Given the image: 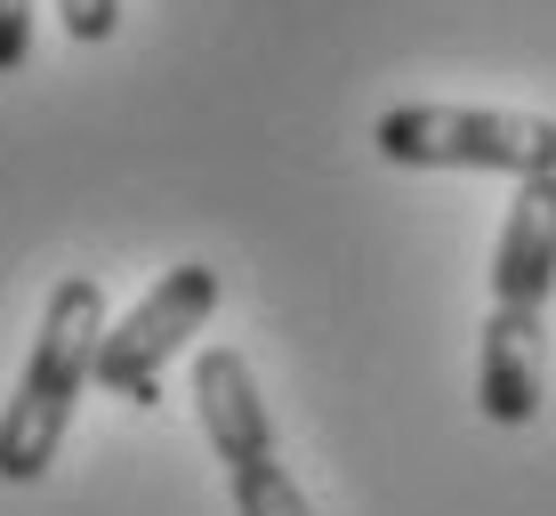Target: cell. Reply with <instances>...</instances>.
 Instances as JSON below:
<instances>
[{
  "mask_svg": "<svg viewBox=\"0 0 556 516\" xmlns=\"http://www.w3.org/2000/svg\"><path fill=\"white\" fill-rule=\"evenodd\" d=\"M98 348H105V291L98 275H65L41 307V331H33L9 412H0V484H41L49 476L56 444L73 428V404L98 379Z\"/></svg>",
  "mask_w": 556,
  "mask_h": 516,
  "instance_id": "cell-1",
  "label": "cell"
},
{
  "mask_svg": "<svg viewBox=\"0 0 556 516\" xmlns=\"http://www.w3.org/2000/svg\"><path fill=\"white\" fill-rule=\"evenodd\" d=\"M371 146L395 169H501V178L556 169V122L501 105H395L379 113Z\"/></svg>",
  "mask_w": 556,
  "mask_h": 516,
  "instance_id": "cell-2",
  "label": "cell"
},
{
  "mask_svg": "<svg viewBox=\"0 0 556 516\" xmlns=\"http://www.w3.org/2000/svg\"><path fill=\"white\" fill-rule=\"evenodd\" d=\"M210 315H218V266H202V259L169 266L138 307L105 331V348H98V388L122 395V404H153V395H162V363L178 355Z\"/></svg>",
  "mask_w": 556,
  "mask_h": 516,
  "instance_id": "cell-3",
  "label": "cell"
},
{
  "mask_svg": "<svg viewBox=\"0 0 556 516\" xmlns=\"http://www.w3.org/2000/svg\"><path fill=\"white\" fill-rule=\"evenodd\" d=\"M194 412H202V436H210V452L226 461V476L282 461V452H275V419H266V395H258L251 363H242L235 348H202L194 355Z\"/></svg>",
  "mask_w": 556,
  "mask_h": 516,
  "instance_id": "cell-4",
  "label": "cell"
},
{
  "mask_svg": "<svg viewBox=\"0 0 556 516\" xmlns=\"http://www.w3.org/2000/svg\"><path fill=\"white\" fill-rule=\"evenodd\" d=\"M548 395V331L541 307H492L484 315V355H476V412L492 428H525Z\"/></svg>",
  "mask_w": 556,
  "mask_h": 516,
  "instance_id": "cell-5",
  "label": "cell"
},
{
  "mask_svg": "<svg viewBox=\"0 0 556 516\" xmlns=\"http://www.w3.org/2000/svg\"><path fill=\"white\" fill-rule=\"evenodd\" d=\"M556 291V169L516 178V202L492 242V307H548Z\"/></svg>",
  "mask_w": 556,
  "mask_h": 516,
  "instance_id": "cell-6",
  "label": "cell"
},
{
  "mask_svg": "<svg viewBox=\"0 0 556 516\" xmlns=\"http://www.w3.org/2000/svg\"><path fill=\"white\" fill-rule=\"evenodd\" d=\"M226 484H235V516H315V508H306V492L291 484V468H282V461L242 468V476H226Z\"/></svg>",
  "mask_w": 556,
  "mask_h": 516,
  "instance_id": "cell-7",
  "label": "cell"
},
{
  "mask_svg": "<svg viewBox=\"0 0 556 516\" xmlns=\"http://www.w3.org/2000/svg\"><path fill=\"white\" fill-rule=\"evenodd\" d=\"M56 16H65L73 41H113V25H122V0H56Z\"/></svg>",
  "mask_w": 556,
  "mask_h": 516,
  "instance_id": "cell-8",
  "label": "cell"
},
{
  "mask_svg": "<svg viewBox=\"0 0 556 516\" xmlns=\"http://www.w3.org/2000/svg\"><path fill=\"white\" fill-rule=\"evenodd\" d=\"M33 56V0H0V73Z\"/></svg>",
  "mask_w": 556,
  "mask_h": 516,
  "instance_id": "cell-9",
  "label": "cell"
}]
</instances>
